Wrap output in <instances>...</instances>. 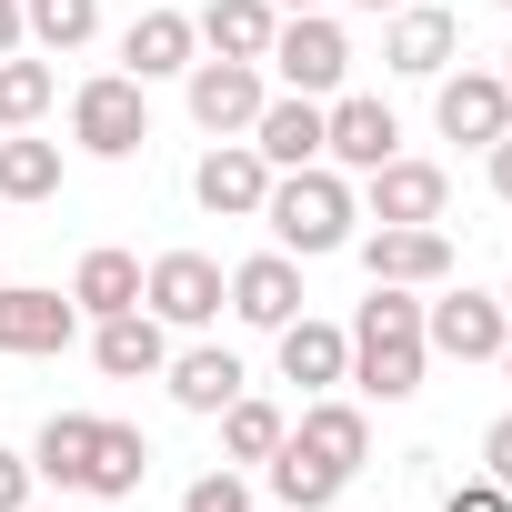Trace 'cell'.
<instances>
[{
    "instance_id": "cell-1",
    "label": "cell",
    "mask_w": 512,
    "mask_h": 512,
    "mask_svg": "<svg viewBox=\"0 0 512 512\" xmlns=\"http://www.w3.org/2000/svg\"><path fill=\"white\" fill-rule=\"evenodd\" d=\"M422 362H432L422 302H412L402 282H372V302L352 312V382H362L372 402H412V392H422Z\"/></svg>"
},
{
    "instance_id": "cell-2",
    "label": "cell",
    "mask_w": 512,
    "mask_h": 512,
    "mask_svg": "<svg viewBox=\"0 0 512 512\" xmlns=\"http://www.w3.org/2000/svg\"><path fill=\"white\" fill-rule=\"evenodd\" d=\"M262 221H272V241L292 251V262L352 251V221H362V201H352V171H332V161L272 171V201H262Z\"/></svg>"
},
{
    "instance_id": "cell-3",
    "label": "cell",
    "mask_w": 512,
    "mask_h": 512,
    "mask_svg": "<svg viewBox=\"0 0 512 512\" xmlns=\"http://www.w3.org/2000/svg\"><path fill=\"white\" fill-rule=\"evenodd\" d=\"M262 61H272L282 91H302V101H332V91L352 81V41H342V21H322V11H282V31H272Z\"/></svg>"
},
{
    "instance_id": "cell-4",
    "label": "cell",
    "mask_w": 512,
    "mask_h": 512,
    "mask_svg": "<svg viewBox=\"0 0 512 512\" xmlns=\"http://www.w3.org/2000/svg\"><path fill=\"white\" fill-rule=\"evenodd\" d=\"M71 141H81L91 161H131V151L151 141V101H141V81H131V71L81 81V91H71Z\"/></svg>"
},
{
    "instance_id": "cell-5",
    "label": "cell",
    "mask_w": 512,
    "mask_h": 512,
    "mask_svg": "<svg viewBox=\"0 0 512 512\" xmlns=\"http://www.w3.org/2000/svg\"><path fill=\"white\" fill-rule=\"evenodd\" d=\"M221 302H231V272L211 262V251H161V262L141 272V312H151V322H171V332L221 322Z\"/></svg>"
},
{
    "instance_id": "cell-6",
    "label": "cell",
    "mask_w": 512,
    "mask_h": 512,
    "mask_svg": "<svg viewBox=\"0 0 512 512\" xmlns=\"http://www.w3.org/2000/svg\"><path fill=\"white\" fill-rule=\"evenodd\" d=\"M362 272L372 282H402V292H442L452 282V241L432 221H372L362 231Z\"/></svg>"
},
{
    "instance_id": "cell-7",
    "label": "cell",
    "mask_w": 512,
    "mask_h": 512,
    "mask_svg": "<svg viewBox=\"0 0 512 512\" xmlns=\"http://www.w3.org/2000/svg\"><path fill=\"white\" fill-rule=\"evenodd\" d=\"M71 332H81V302L71 292L0 282V352H11V362H51V352H71Z\"/></svg>"
},
{
    "instance_id": "cell-8",
    "label": "cell",
    "mask_w": 512,
    "mask_h": 512,
    "mask_svg": "<svg viewBox=\"0 0 512 512\" xmlns=\"http://www.w3.org/2000/svg\"><path fill=\"white\" fill-rule=\"evenodd\" d=\"M181 81H191V121H201L211 141H241L251 121H262V101H272V91H262V61H221V51L191 61Z\"/></svg>"
},
{
    "instance_id": "cell-9",
    "label": "cell",
    "mask_w": 512,
    "mask_h": 512,
    "mask_svg": "<svg viewBox=\"0 0 512 512\" xmlns=\"http://www.w3.org/2000/svg\"><path fill=\"white\" fill-rule=\"evenodd\" d=\"M392 151H402V121L382 101H362V91H332L322 101V161L332 171H382Z\"/></svg>"
},
{
    "instance_id": "cell-10",
    "label": "cell",
    "mask_w": 512,
    "mask_h": 512,
    "mask_svg": "<svg viewBox=\"0 0 512 512\" xmlns=\"http://www.w3.org/2000/svg\"><path fill=\"white\" fill-rule=\"evenodd\" d=\"M422 342H432L442 362H502L512 312H502V302H482V292H442V302H422Z\"/></svg>"
},
{
    "instance_id": "cell-11",
    "label": "cell",
    "mask_w": 512,
    "mask_h": 512,
    "mask_svg": "<svg viewBox=\"0 0 512 512\" xmlns=\"http://www.w3.org/2000/svg\"><path fill=\"white\" fill-rule=\"evenodd\" d=\"M191 191H201L211 221H262V201H272V161L251 151V141H211L201 171H191Z\"/></svg>"
},
{
    "instance_id": "cell-12",
    "label": "cell",
    "mask_w": 512,
    "mask_h": 512,
    "mask_svg": "<svg viewBox=\"0 0 512 512\" xmlns=\"http://www.w3.org/2000/svg\"><path fill=\"white\" fill-rule=\"evenodd\" d=\"M432 121H442V141H472V151H492V141L512 131V81H502V71H442V101H432Z\"/></svg>"
},
{
    "instance_id": "cell-13",
    "label": "cell",
    "mask_w": 512,
    "mask_h": 512,
    "mask_svg": "<svg viewBox=\"0 0 512 512\" xmlns=\"http://www.w3.org/2000/svg\"><path fill=\"white\" fill-rule=\"evenodd\" d=\"M452 51H462V21H452V11H432V0H402L392 31H382V61H392L402 81H442V71H452Z\"/></svg>"
},
{
    "instance_id": "cell-14",
    "label": "cell",
    "mask_w": 512,
    "mask_h": 512,
    "mask_svg": "<svg viewBox=\"0 0 512 512\" xmlns=\"http://www.w3.org/2000/svg\"><path fill=\"white\" fill-rule=\"evenodd\" d=\"M231 312H241L251 332H282V322L302 312V262H292V251H262V262H241V272H231Z\"/></svg>"
},
{
    "instance_id": "cell-15",
    "label": "cell",
    "mask_w": 512,
    "mask_h": 512,
    "mask_svg": "<svg viewBox=\"0 0 512 512\" xmlns=\"http://www.w3.org/2000/svg\"><path fill=\"white\" fill-rule=\"evenodd\" d=\"M241 141L262 151L272 171H302V161H322V101H302V91H282V101H262V121H251Z\"/></svg>"
},
{
    "instance_id": "cell-16",
    "label": "cell",
    "mask_w": 512,
    "mask_h": 512,
    "mask_svg": "<svg viewBox=\"0 0 512 512\" xmlns=\"http://www.w3.org/2000/svg\"><path fill=\"white\" fill-rule=\"evenodd\" d=\"M191 51H201L191 11H141V21L121 31V61H131V81H141V91H151V81H171V71H191Z\"/></svg>"
},
{
    "instance_id": "cell-17",
    "label": "cell",
    "mask_w": 512,
    "mask_h": 512,
    "mask_svg": "<svg viewBox=\"0 0 512 512\" xmlns=\"http://www.w3.org/2000/svg\"><path fill=\"white\" fill-rule=\"evenodd\" d=\"M282 382H302V392H332V382H352V332H332V322L292 312V322H282Z\"/></svg>"
},
{
    "instance_id": "cell-18",
    "label": "cell",
    "mask_w": 512,
    "mask_h": 512,
    "mask_svg": "<svg viewBox=\"0 0 512 512\" xmlns=\"http://www.w3.org/2000/svg\"><path fill=\"white\" fill-rule=\"evenodd\" d=\"M362 181H372V221H442V191H452L432 161H402V151L382 171H362Z\"/></svg>"
},
{
    "instance_id": "cell-19",
    "label": "cell",
    "mask_w": 512,
    "mask_h": 512,
    "mask_svg": "<svg viewBox=\"0 0 512 512\" xmlns=\"http://www.w3.org/2000/svg\"><path fill=\"white\" fill-rule=\"evenodd\" d=\"M91 362H101L111 382H151V372L171 362V342H161V322H151V312H111V322L91 332Z\"/></svg>"
},
{
    "instance_id": "cell-20",
    "label": "cell",
    "mask_w": 512,
    "mask_h": 512,
    "mask_svg": "<svg viewBox=\"0 0 512 512\" xmlns=\"http://www.w3.org/2000/svg\"><path fill=\"white\" fill-rule=\"evenodd\" d=\"M141 482H151V442H141L131 422H101V432H91V472H81V492H91V502H131Z\"/></svg>"
},
{
    "instance_id": "cell-21",
    "label": "cell",
    "mask_w": 512,
    "mask_h": 512,
    "mask_svg": "<svg viewBox=\"0 0 512 512\" xmlns=\"http://www.w3.org/2000/svg\"><path fill=\"white\" fill-rule=\"evenodd\" d=\"M71 302L91 312V322H111V312H141V262L131 251H81V272H71Z\"/></svg>"
},
{
    "instance_id": "cell-22",
    "label": "cell",
    "mask_w": 512,
    "mask_h": 512,
    "mask_svg": "<svg viewBox=\"0 0 512 512\" xmlns=\"http://www.w3.org/2000/svg\"><path fill=\"white\" fill-rule=\"evenodd\" d=\"M191 31H201L221 61H262V51H272V31H282V11H272V0H211Z\"/></svg>"
},
{
    "instance_id": "cell-23",
    "label": "cell",
    "mask_w": 512,
    "mask_h": 512,
    "mask_svg": "<svg viewBox=\"0 0 512 512\" xmlns=\"http://www.w3.org/2000/svg\"><path fill=\"white\" fill-rule=\"evenodd\" d=\"M292 442H302V452H322L332 472H362V462H372V422H362L352 402H322V392H312V412H302V432H292Z\"/></svg>"
},
{
    "instance_id": "cell-24",
    "label": "cell",
    "mask_w": 512,
    "mask_h": 512,
    "mask_svg": "<svg viewBox=\"0 0 512 512\" xmlns=\"http://www.w3.org/2000/svg\"><path fill=\"white\" fill-rule=\"evenodd\" d=\"M91 432H101V412H51L41 442H31V472L61 482V492H81V472H91Z\"/></svg>"
},
{
    "instance_id": "cell-25",
    "label": "cell",
    "mask_w": 512,
    "mask_h": 512,
    "mask_svg": "<svg viewBox=\"0 0 512 512\" xmlns=\"http://www.w3.org/2000/svg\"><path fill=\"white\" fill-rule=\"evenodd\" d=\"M342 482H352V472H332L322 452H302V442L282 432V452H272V492H282V512H332Z\"/></svg>"
},
{
    "instance_id": "cell-26",
    "label": "cell",
    "mask_w": 512,
    "mask_h": 512,
    "mask_svg": "<svg viewBox=\"0 0 512 512\" xmlns=\"http://www.w3.org/2000/svg\"><path fill=\"white\" fill-rule=\"evenodd\" d=\"M161 372H171V402H181V412H221V402H241V362L211 352V342L181 352V362H161Z\"/></svg>"
},
{
    "instance_id": "cell-27",
    "label": "cell",
    "mask_w": 512,
    "mask_h": 512,
    "mask_svg": "<svg viewBox=\"0 0 512 512\" xmlns=\"http://www.w3.org/2000/svg\"><path fill=\"white\" fill-rule=\"evenodd\" d=\"M51 191H61V141L11 131L0 141V201H51Z\"/></svg>"
},
{
    "instance_id": "cell-28",
    "label": "cell",
    "mask_w": 512,
    "mask_h": 512,
    "mask_svg": "<svg viewBox=\"0 0 512 512\" xmlns=\"http://www.w3.org/2000/svg\"><path fill=\"white\" fill-rule=\"evenodd\" d=\"M211 422H221V452H231V462H272V452H282V432H292L272 402H251V392H241V402H221Z\"/></svg>"
},
{
    "instance_id": "cell-29",
    "label": "cell",
    "mask_w": 512,
    "mask_h": 512,
    "mask_svg": "<svg viewBox=\"0 0 512 512\" xmlns=\"http://www.w3.org/2000/svg\"><path fill=\"white\" fill-rule=\"evenodd\" d=\"M51 91H61V71L11 51V61H0V131H31V121L51 111Z\"/></svg>"
},
{
    "instance_id": "cell-30",
    "label": "cell",
    "mask_w": 512,
    "mask_h": 512,
    "mask_svg": "<svg viewBox=\"0 0 512 512\" xmlns=\"http://www.w3.org/2000/svg\"><path fill=\"white\" fill-rule=\"evenodd\" d=\"M21 31H31L41 51H81V41L101 31V0H21Z\"/></svg>"
},
{
    "instance_id": "cell-31",
    "label": "cell",
    "mask_w": 512,
    "mask_h": 512,
    "mask_svg": "<svg viewBox=\"0 0 512 512\" xmlns=\"http://www.w3.org/2000/svg\"><path fill=\"white\" fill-rule=\"evenodd\" d=\"M181 512H251V492H241V472L221 462V472H201V482L181 492Z\"/></svg>"
},
{
    "instance_id": "cell-32",
    "label": "cell",
    "mask_w": 512,
    "mask_h": 512,
    "mask_svg": "<svg viewBox=\"0 0 512 512\" xmlns=\"http://www.w3.org/2000/svg\"><path fill=\"white\" fill-rule=\"evenodd\" d=\"M442 512H512V492H502L492 472H472V482H452V492H442Z\"/></svg>"
},
{
    "instance_id": "cell-33",
    "label": "cell",
    "mask_w": 512,
    "mask_h": 512,
    "mask_svg": "<svg viewBox=\"0 0 512 512\" xmlns=\"http://www.w3.org/2000/svg\"><path fill=\"white\" fill-rule=\"evenodd\" d=\"M31 482H41L31 452H0V512H31Z\"/></svg>"
},
{
    "instance_id": "cell-34",
    "label": "cell",
    "mask_w": 512,
    "mask_h": 512,
    "mask_svg": "<svg viewBox=\"0 0 512 512\" xmlns=\"http://www.w3.org/2000/svg\"><path fill=\"white\" fill-rule=\"evenodd\" d=\"M482 472H492V482H502V492H512V412H502V422H492V432H482Z\"/></svg>"
},
{
    "instance_id": "cell-35",
    "label": "cell",
    "mask_w": 512,
    "mask_h": 512,
    "mask_svg": "<svg viewBox=\"0 0 512 512\" xmlns=\"http://www.w3.org/2000/svg\"><path fill=\"white\" fill-rule=\"evenodd\" d=\"M21 41H31V31H21V0H0V61H11Z\"/></svg>"
},
{
    "instance_id": "cell-36",
    "label": "cell",
    "mask_w": 512,
    "mask_h": 512,
    "mask_svg": "<svg viewBox=\"0 0 512 512\" xmlns=\"http://www.w3.org/2000/svg\"><path fill=\"white\" fill-rule=\"evenodd\" d=\"M492 191H502V201H512V131H502V141H492Z\"/></svg>"
},
{
    "instance_id": "cell-37",
    "label": "cell",
    "mask_w": 512,
    "mask_h": 512,
    "mask_svg": "<svg viewBox=\"0 0 512 512\" xmlns=\"http://www.w3.org/2000/svg\"><path fill=\"white\" fill-rule=\"evenodd\" d=\"M352 11H402V0H352Z\"/></svg>"
},
{
    "instance_id": "cell-38",
    "label": "cell",
    "mask_w": 512,
    "mask_h": 512,
    "mask_svg": "<svg viewBox=\"0 0 512 512\" xmlns=\"http://www.w3.org/2000/svg\"><path fill=\"white\" fill-rule=\"evenodd\" d=\"M272 11H322V0H272Z\"/></svg>"
},
{
    "instance_id": "cell-39",
    "label": "cell",
    "mask_w": 512,
    "mask_h": 512,
    "mask_svg": "<svg viewBox=\"0 0 512 512\" xmlns=\"http://www.w3.org/2000/svg\"><path fill=\"white\" fill-rule=\"evenodd\" d=\"M502 372H512V342H502Z\"/></svg>"
},
{
    "instance_id": "cell-40",
    "label": "cell",
    "mask_w": 512,
    "mask_h": 512,
    "mask_svg": "<svg viewBox=\"0 0 512 512\" xmlns=\"http://www.w3.org/2000/svg\"><path fill=\"white\" fill-rule=\"evenodd\" d=\"M502 312H512V282H502Z\"/></svg>"
},
{
    "instance_id": "cell-41",
    "label": "cell",
    "mask_w": 512,
    "mask_h": 512,
    "mask_svg": "<svg viewBox=\"0 0 512 512\" xmlns=\"http://www.w3.org/2000/svg\"><path fill=\"white\" fill-rule=\"evenodd\" d=\"M502 61H512V51H502ZM502 81H512V71H502Z\"/></svg>"
},
{
    "instance_id": "cell-42",
    "label": "cell",
    "mask_w": 512,
    "mask_h": 512,
    "mask_svg": "<svg viewBox=\"0 0 512 512\" xmlns=\"http://www.w3.org/2000/svg\"><path fill=\"white\" fill-rule=\"evenodd\" d=\"M502 11H512V0H502Z\"/></svg>"
}]
</instances>
